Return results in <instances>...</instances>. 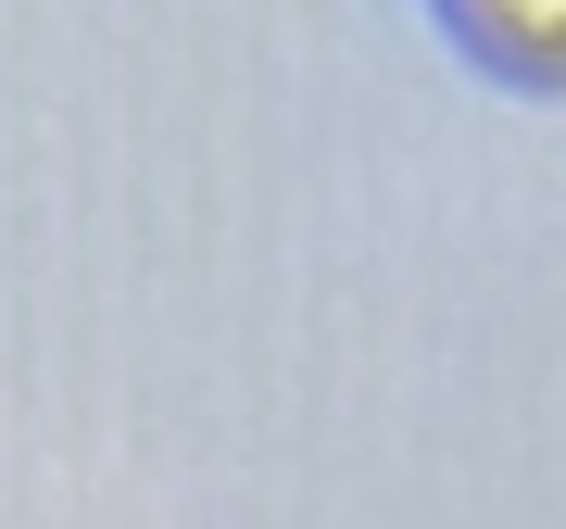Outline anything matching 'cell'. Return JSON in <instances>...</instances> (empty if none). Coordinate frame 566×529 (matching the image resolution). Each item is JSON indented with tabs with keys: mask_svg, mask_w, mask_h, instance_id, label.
Instances as JSON below:
<instances>
[{
	"mask_svg": "<svg viewBox=\"0 0 566 529\" xmlns=\"http://www.w3.org/2000/svg\"><path fill=\"white\" fill-rule=\"evenodd\" d=\"M441 25L491 63V76L566 89V0H441Z\"/></svg>",
	"mask_w": 566,
	"mask_h": 529,
	"instance_id": "cell-1",
	"label": "cell"
}]
</instances>
